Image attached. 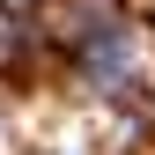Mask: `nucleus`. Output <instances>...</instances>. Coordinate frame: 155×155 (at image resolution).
Listing matches in <instances>:
<instances>
[]
</instances>
